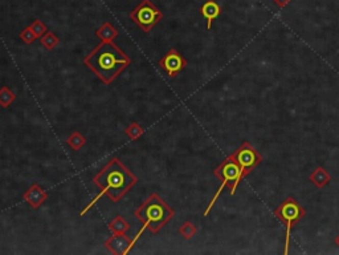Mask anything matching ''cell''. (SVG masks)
Returning <instances> with one entry per match:
<instances>
[{
    "instance_id": "6da1fadb",
    "label": "cell",
    "mask_w": 339,
    "mask_h": 255,
    "mask_svg": "<svg viewBox=\"0 0 339 255\" xmlns=\"http://www.w3.org/2000/svg\"><path fill=\"white\" fill-rule=\"evenodd\" d=\"M84 63L103 84L110 85L132 64V59L113 41H101Z\"/></svg>"
},
{
    "instance_id": "7a4b0ae2",
    "label": "cell",
    "mask_w": 339,
    "mask_h": 255,
    "mask_svg": "<svg viewBox=\"0 0 339 255\" xmlns=\"http://www.w3.org/2000/svg\"><path fill=\"white\" fill-rule=\"evenodd\" d=\"M93 182L101 189L98 198L106 196L117 203L138 183V178L117 157H113L103 169L93 177Z\"/></svg>"
},
{
    "instance_id": "3957f363",
    "label": "cell",
    "mask_w": 339,
    "mask_h": 255,
    "mask_svg": "<svg viewBox=\"0 0 339 255\" xmlns=\"http://www.w3.org/2000/svg\"><path fill=\"white\" fill-rule=\"evenodd\" d=\"M134 216L143 223L146 229L150 230L151 234H158L162 227L174 218L175 212L157 193H152L135 210Z\"/></svg>"
},
{
    "instance_id": "277c9868",
    "label": "cell",
    "mask_w": 339,
    "mask_h": 255,
    "mask_svg": "<svg viewBox=\"0 0 339 255\" xmlns=\"http://www.w3.org/2000/svg\"><path fill=\"white\" fill-rule=\"evenodd\" d=\"M214 174L220 179L221 185L218 189V192H216V194H215L214 198L211 199V202H210L208 207L204 210V213H203V216L204 217H207L208 214H210V212H211L212 207L215 206V203H216L218 198L220 197L221 192L224 190V188H228V189H229L230 196H234L237 186H239V183L244 179L240 166L237 165L236 161H234L230 156H228L227 158H225L224 161H223V163L214 170Z\"/></svg>"
},
{
    "instance_id": "5b68a950",
    "label": "cell",
    "mask_w": 339,
    "mask_h": 255,
    "mask_svg": "<svg viewBox=\"0 0 339 255\" xmlns=\"http://www.w3.org/2000/svg\"><path fill=\"white\" fill-rule=\"evenodd\" d=\"M277 218H280L283 222L285 227H286V238H285V250L283 254H289V246H290V233L293 226L300 222L301 219L305 217L306 210L303 209L300 203L297 202L293 197H289L281 203L276 210H274Z\"/></svg>"
},
{
    "instance_id": "8992f818",
    "label": "cell",
    "mask_w": 339,
    "mask_h": 255,
    "mask_svg": "<svg viewBox=\"0 0 339 255\" xmlns=\"http://www.w3.org/2000/svg\"><path fill=\"white\" fill-rule=\"evenodd\" d=\"M128 17L143 32H150L163 19V13L150 0H142L141 3L130 12Z\"/></svg>"
},
{
    "instance_id": "52a82bcc",
    "label": "cell",
    "mask_w": 339,
    "mask_h": 255,
    "mask_svg": "<svg viewBox=\"0 0 339 255\" xmlns=\"http://www.w3.org/2000/svg\"><path fill=\"white\" fill-rule=\"evenodd\" d=\"M230 157L236 161L237 165L240 166L244 178L249 176L252 170H253L256 166L260 165L261 161H263V156H261L260 153L257 152L248 141L241 144L240 148L234 150V152L230 154Z\"/></svg>"
},
{
    "instance_id": "ba28073f",
    "label": "cell",
    "mask_w": 339,
    "mask_h": 255,
    "mask_svg": "<svg viewBox=\"0 0 339 255\" xmlns=\"http://www.w3.org/2000/svg\"><path fill=\"white\" fill-rule=\"evenodd\" d=\"M188 65L187 60L183 57L181 53H179L175 48H171L166 53L165 56L159 60V66L162 69H165V72L167 73L170 77H175L178 73H180L181 71L186 69Z\"/></svg>"
},
{
    "instance_id": "9c48e42d",
    "label": "cell",
    "mask_w": 339,
    "mask_h": 255,
    "mask_svg": "<svg viewBox=\"0 0 339 255\" xmlns=\"http://www.w3.org/2000/svg\"><path fill=\"white\" fill-rule=\"evenodd\" d=\"M134 246V242L126 234H114L105 242V247L115 255L127 254Z\"/></svg>"
},
{
    "instance_id": "30bf717a",
    "label": "cell",
    "mask_w": 339,
    "mask_h": 255,
    "mask_svg": "<svg viewBox=\"0 0 339 255\" xmlns=\"http://www.w3.org/2000/svg\"><path fill=\"white\" fill-rule=\"evenodd\" d=\"M46 198H48V193H46L41 186L37 185V183H32V185L30 186V189L24 193V199H25L27 203H28L31 207H33V209L41 207V205L45 202Z\"/></svg>"
},
{
    "instance_id": "8fae6325",
    "label": "cell",
    "mask_w": 339,
    "mask_h": 255,
    "mask_svg": "<svg viewBox=\"0 0 339 255\" xmlns=\"http://www.w3.org/2000/svg\"><path fill=\"white\" fill-rule=\"evenodd\" d=\"M200 13L207 20V30H211L212 23L215 19H218L221 13V8L215 0H207L200 8Z\"/></svg>"
},
{
    "instance_id": "7c38bea8",
    "label": "cell",
    "mask_w": 339,
    "mask_h": 255,
    "mask_svg": "<svg viewBox=\"0 0 339 255\" xmlns=\"http://www.w3.org/2000/svg\"><path fill=\"white\" fill-rule=\"evenodd\" d=\"M309 181L310 182H313V185L316 186V188L322 189V188H325V186L331 181V176H330V173L327 172L325 168L318 166L314 172L310 173Z\"/></svg>"
},
{
    "instance_id": "4fadbf2b",
    "label": "cell",
    "mask_w": 339,
    "mask_h": 255,
    "mask_svg": "<svg viewBox=\"0 0 339 255\" xmlns=\"http://www.w3.org/2000/svg\"><path fill=\"white\" fill-rule=\"evenodd\" d=\"M96 36L98 37L101 41H114V40L117 39V36H118V31H117V28H115L112 23L106 21V23H103L102 26L96 31Z\"/></svg>"
},
{
    "instance_id": "5bb4252c",
    "label": "cell",
    "mask_w": 339,
    "mask_h": 255,
    "mask_svg": "<svg viewBox=\"0 0 339 255\" xmlns=\"http://www.w3.org/2000/svg\"><path fill=\"white\" fill-rule=\"evenodd\" d=\"M109 230L113 234H127L130 230V223L122 216H117L109 223Z\"/></svg>"
},
{
    "instance_id": "9a60e30c",
    "label": "cell",
    "mask_w": 339,
    "mask_h": 255,
    "mask_svg": "<svg viewBox=\"0 0 339 255\" xmlns=\"http://www.w3.org/2000/svg\"><path fill=\"white\" fill-rule=\"evenodd\" d=\"M66 144H68L73 150H80L86 145V138L80 132H73L72 134L68 137V140H66Z\"/></svg>"
},
{
    "instance_id": "2e32d148",
    "label": "cell",
    "mask_w": 339,
    "mask_h": 255,
    "mask_svg": "<svg viewBox=\"0 0 339 255\" xmlns=\"http://www.w3.org/2000/svg\"><path fill=\"white\" fill-rule=\"evenodd\" d=\"M59 41H60L59 37H57L52 31H48V32L44 33L43 36L40 37V43L43 44L44 48L48 51H52L53 48H56Z\"/></svg>"
},
{
    "instance_id": "e0dca14e",
    "label": "cell",
    "mask_w": 339,
    "mask_h": 255,
    "mask_svg": "<svg viewBox=\"0 0 339 255\" xmlns=\"http://www.w3.org/2000/svg\"><path fill=\"white\" fill-rule=\"evenodd\" d=\"M15 99H16V95L8 86H2L0 88V106L8 108L15 101Z\"/></svg>"
},
{
    "instance_id": "ac0fdd59",
    "label": "cell",
    "mask_w": 339,
    "mask_h": 255,
    "mask_svg": "<svg viewBox=\"0 0 339 255\" xmlns=\"http://www.w3.org/2000/svg\"><path fill=\"white\" fill-rule=\"evenodd\" d=\"M196 233H198L196 226L192 222H190V221H186V222L179 227V234L185 239L194 238V236H196Z\"/></svg>"
},
{
    "instance_id": "d6986e66",
    "label": "cell",
    "mask_w": 339,
    "mask_h": 255,
    "mask_svg": "<svg viewBox=\"0 0 339 255\" xmlns=\"http://www.w3.org/2000/svg\"><path fill=\"white\" fill-rule=\"evenodd\" d=\"M125 134L132 140V141H137V140L143 134V128H142L138 123H132L125 129Z\"/></svg>"
},
{
    "instance_id": "ffe728a7",
    "label": "cell",
    "mask_w": 339,
    "mask_h": 255,
    "mask_svg": "<svg viewBox=\"0 0 339 255\" xmlns=\"http://www.w3.org/2000/svg\"><path fill=\"white\" fill-rule=\"evenodd\" d=\"M19 37H20V40H23L25 44H32L33 41L37 39L36 33L33 32L32 28H31L30 26L27 27V28H24V30L20 32Z\"/></svg>"
},
{
    "instance_id": "44dd1931",
    "label": "cell",
    "mask_w": 339,
    "mask_h": 255,
    "mask_svg": "<svg viewBox=\"0 0 339 255\" xmlns=\"http://www.w3.org/2000/svg\"><path fill=\"white\" fill-rule=\"evenodd\" d=\"M31 28H32V31L35 33H36V36H37V39H40V37L43 36L44 33H46L48 32V30H46V27H45V24L43 23V21H41V20H35V21H33L32 24H31Z\"/></svg>"
},
{
    "instance_id": "7402d4cb",
    "label": "cell",
    "mask_w": 339,
    "mask_h": 255,
    "mask_svg": "<svg viewBox=\"0 0 339 255\" xmlns=\"http://www.w3.org/2000/svg\"><path fill=\"white\" fill-rule=\"evenodd\" d=\"M290 0H274V3H277L280 7H285Z\"/></svg>"
},
{
    "instance_id": "603a6c76",
    "label": "cell",
    "mask_w": 339,
    "mask_h": 255,
    "mask_svg": "<svg viewBox=\"0 0 339 255\" xmlns=\"http://www.w3.org/2000/svg\"><path fill=\"white\" fill-rule=\"evenodd\" d=\"M334 242H335V245L339 247V236L335 237V239H334Z\"/></svg>"
}]
</instances>
